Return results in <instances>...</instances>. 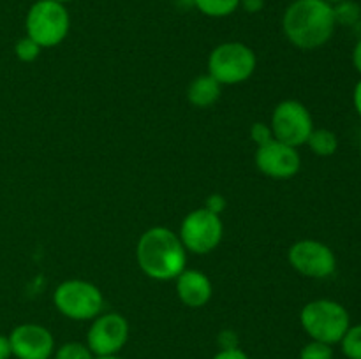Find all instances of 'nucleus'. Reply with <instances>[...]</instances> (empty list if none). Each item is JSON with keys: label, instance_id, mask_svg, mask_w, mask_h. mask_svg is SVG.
Masks as SVG:
<instances>
[{"label": "nucleus", "instance_id": "nucleus-3", "mask_svg": "<svg viewBox=\"0 0 361 359\" xmlns=\"http://www.w3.org/2000/svg\"><path fill=\"white\" fill-rule=\"evenodd\" d=\"M300 324L312 340L323 344H341L351 326V317L344 305L334 299H314L300 312Z\"/></svg>", "mask_w": 361, "mask_h": 359}, {"label": "nucleus", "instance_id": "nucleus-7", "mask_svg": "<svg viewBox=\"0 0 361 359\" xmlns=\"http://www.w3.org/2000/svg\"><path fill=\"white\" fill-rule=\"evenodd\" d=\"M178 236L187 252H192L196 256L214 252L221 245L222 236H224L221 215L212 213L204 206L192 210L182 220Z\"/></svg>", "mask_w": 361, "mask_h": 359}, {"label": "nucleus", "instance_id": "nucleus-9", "mask_svg": "<svg viewBox=\"0 0 361 359\" xmlns=\"http://www.w3.org/2000/svg\"><path fill=\"white\" fill-rule=\"evenodd\" d=\"M288 260L295 271L307 278H328L337 270L334 250L317 239H300L288 250Z\"/></svg>", "mask_w": 361, "mask_h": 359}, {"label": "nucleus", "instance_id": "nucleus-26", "mask_svg": "<svg viewBox=\"0 0 361 359\" xmlns=\"http://www.w3.org/2000/svg\"><path fill=\"white\" fill-rule=\"evenodd\" d=\"M11 355H13V351H11L9 336L0 333V359H9Z\"/></svg>", "mask_w": 361, "mask_h": 359}, {"label": "nucleus", "instance_id": "nucleus-32", "mask_svg": "<svg viewBox=\"0 0 361 359\" xmlns=\"http://www.w3.org/2000/svg\"><path fill=\"white\" fill-rule=\"evenodd\" d=\"M360 157H361V148H360Z\"/></svg>", "mask_w": 361, "mask_h": 359}, {"label": "nucleus", "instance_id": "nucleus-6", "mask_svg": "<svg viewBox=\"0 0 361 359\" xmlns=\"http://www.w3.org/2000/svg\"><path fill=\"white\" fill-rule=\"evenodd\" d=\"M53 303L63 317L73 320H94L104 306L101 289L88 280L69 278L56 285Z\"/></svg>", "mask_w": 361, "mask_h": 359}, {"label": "nucleus", "instance_id": "nucleus-22", "mask_svg": "<svg viewBox=\"0 0 361 359\" xmlns=\"http://www.w3.org/2000/svg\"><path fill=\"white\" fill-rule=\"evenodd\" d=\"M250 139L257 144V146H263V144L270 143V141L275 139L274 130H271L270 123L256 122L252 127H250Z\"/></svg>", "mask_w": 361, "mask_h": 359}, {"label": "nucleus", "instance_id": "nucleus-24", "mask_svg": "<svg viewBox=\"0 0 361 359\" xmlns=\"http://www.w3.org/2000/svg\"><path fill=\"white\" fill-rule=\"evenodd\" d=\"M212 359H250V358L247 355V352L242 351V348L231 347V348H221V351H219Z\"/></svg>", "mask_w": 361, "mask_h": 359}, {"label": "nucleus", "instance_id": "nucleus-16", "mask_svg": "<svg viewBox=\"0 0 361 359\" xmlns=\"http://www.w3.org/2000/svg\"><path fill=\"white\" fill-rule=\"evenodd\" d=\"M192 4L208 18H226L240 7V0H192Z\"/></svg>", "mask_w": 361, "mask_h": 359}, {"label": "nucleus", "instance_id": "nucleus-20", "mask_svg": "<svg viewBox=\"0 0 361 359\" xmlns=\"http://www.w3.org/2000/svg\"><path fill=\"white\" fill-rule=\"evenodd\" d=\"M335 13V21L342 25H353L360 20V7L355 2H349V0H342V2L335 4L334 6Z\"/></svg>", "mask_w": 361, "mask_h": 359}, {"label": "nucleus", "instance_id": "nucleus-15", "mask_svg": "<svg viewBox=\"0 0 361 359\" xmlns=\"http://www.w3.org/2000/svg\"><path fill=\"white\" fill-rule=\"evenodd\" d=\"M307 144L317 157H331L338 150V137L330 129H314Z\"/></svg>", "mask_w": 361, "mask_h": 359}, {"label": "nucleus", "instance_id": "nucleus-31", "mask_svg": "<svg viewBox=\"0 0 361 359\" xmlns=\"http://www.w3.org/2000/svg\"><path fill=\"white\" fill-rule=\"evenodd\" d=\"M55 2H60V4H63V6H66V4L74 2V0H55Z\"/></svg>", "mask_w": 361, "mask_h": 359}, {"label": "nucleus", "instance_id": "nucleus-5", "mask_svg": "<svg viewBox=\"0 0 361 359\" xmlns=\"http://www.w3.org/2000/svg\"><path fill=\"white\" fill-rule=\"evenodd\" d=\"M256 67V53L238 41L222 42L208 56V74L214 76L222 87L245 83L252 77Z\"/></svg>", "mask_w": 361, "mask_h": 359}, {"label": "nucleus", "instance_id": "nucleus-27", "mask_svg": "<svg viewBox=\"0 0 361 359\" xmlns=\"http://www.w3.org/2000/svg\"><path fill=\"white\" fill-rule=\"evenodd\" d=\"M353 65L361 74V39L356 42L355 49H353Z\"/></svg>", "mask_w": 361, "mask_h": 359}, {"label": "nucleus", "instance_id": "nucleus-18", "mask_svg": "<svg viewBox=\"0 0 361 359\" xmlns=\"http://www.w3.org/2000/svg\"><path fill=\"white\" fill-rule=\"evenodd\" d=\"M55 359H95L94 352L88 348L87 344H80V341H67V344L60 345L53 354Z\"/></svg>", "mask_w": 361, "mask_h": 359}, {"label": "nucleus", "instance_id": "nucleus-14", "mask_svg": "<svg viewBox=\"0 0 361 359\" xmlns=\"http://www.w3.org/2000/svg\"><path fill=\"white\" fill-rule=\"evenodd\" d=\"M222 84L210 74H201L194 77L187 88V99L196 108H210L221 97Z\"/></svg>", "mask_w": 361, "mask_h": 359}, {"label": "nucleus", "instance_id": "nucleus-29", "mask_svg": "<svg viewBox=\"0 0 361 359\" xmlns=\"http://www.w3.org/2000/svg\"><path fill=\"white\" fill-rule=\"evenodd\" d=\"M95 359H122V358H118V355H99V358Z\"/></svg>", "mask_w": 361, "mask_h": 359}, {"label": "nucleus", "instance_id": "nucleus-25", "mask_svg": "<svg viewBox=\"0 0 361 359\" xmlns=\"http://www.w3.org/2000/svg\"><path fill=\"white\" fill-rule=\"evenodd\" d=\"M240 7H243L247 13L256 14L264 7V0H240Z\"/></svg>", "mask_w": 361, "mask_h": 359}, {"label": "nucleus", "instance_id": "nucleus-21", "mask_svg": "<svg viewBox=\"0 0 361 359\" xmlns=\"http://www.w3.org/2000/svg\"><path fill=\"white\" fill-rule=\"evenodd\" d=\"M300 359H334V345L323 341H309L300 351Z\"/></svg>", "mask_w": 361, "mask_h": 359}, {"label": "nucleus", "instance_id": "nucleus-10", "mask_svg": "<svg viewBox=\"0 0 361 359\" xmlns=\"http://www.w3.org/2000/svg\"><path fill=\"white\" fill-rule=\"evenodd\" d=\"M129 340V322L116 312L99 313L87 333V345L95 358L116 355Z\"/></svg>", "mask_w": 361, "mask_h": 359}, {"label": "nucleus", "instance_id": "nucleus-8", "mask_svg": "<svg viewBox=\"0 0 361 359\" xmlns=\"http://www.w3.org/2000/svg\"><path fill=\"white\" fill-rule=\"evenodd\" d=\"M270 127L274 130L275 139L289 146H302L307 144L310 132L314 130V120L305 104L293 99L279 102L271 113Z\"/></svg>", "mask_w": 361, "mask_h": 359}, {"label": "nucleus", "instance_id": "nucleus-13", "mask_svg": "<svg viewBox=\"0 0 361 359\" xmlns=\"http://www.w3.org/2000/svg\"><path fill=\"white\" fill-rule=\"evenodd\" d=\"M175 282L178 299L185 306H190V308L204 306L212 299V294H214L210 278L200 270H187L185 267L175 278Z\"/></svg>", "mask_w": 361, "mask_h": 359}, {"label": "nucleus", "instance_id": "nucleus-28", "mask_svg": "<svg viewBox=\"0 0 361 359\" xmlns=\"http://www.w3.org/2000/svg\"><path fill=\"white\" fill-rule=\"evenodd\" d=\"M353 101H355V108H356V113L360 115L361 118V80L356 83L355 87V94H353Z\"/></svg>", "mask_w": 361, "mask_h": 359}, {"label": "nucleus", "instance_id": "nucleus-4", "mask_svg": "<svg viewBox=\"0 0 361 359\" xmlns=\"http://www.w3.org/2000/svg\"><path fill=\"white\" fill-rule=\"evenodd\" d=\"M71 28V16L66 6L55 0H37L25 18V30L41 48H55L66 41Z\"/></svg>", "mask_w": 361, "mask_h": 359}, {"label": "nucleus", "instance_id": "nucleus-2", "mask_svg": "<svg viewBox=\"0 0 361 359\" xmlns=\"http://www.w3.org/2000/svg\"><path fill=\"white\" fill-rule=\"evenodd\" d=\"M334 6L324 0H295L286 9L282 28L293 46L300 49H317L334 35Z\"/></svg>", "mask_w": 361, "mask_h": 359}, {"label": "nucleus", "instance_id": "nucleus-12", "mask_svg": "<svg viewBox=\"0 0 361 359\" xmlns=\"http://www.w3.org/2000/svg\"><path fill=\"white\" fill-rule=\"evenodd\" d=\"M9 341L16 359H49L55 354V338L41 324H20L11 331Z\"/></svg>", "mask_w": 361, "mask_h": 359}, {"label": "nucleus", "instance_id": "nucleus-11", "mask_svg": "<svg viewBox=\"0 0 361 359\" xmlns=\"http://www.w3.org/2000/svg\"><path fill=\"white\" fill-rule=\"evenodd\" d=\"M256 168L268 178L288 180L298 175L302 168V157L298 148L289 146L274 139L270 143L257 146L256 150Z\"/></svg>", "mask_w": 361, "mask_h": 359}, {"label": "nucleus", "instance_id": "nucleus-23", "mask_svg": "<svg viewBox=\"0 0 361 359\" xmlns=\"http://www.w3.org/2000/svg\"><path fill=\"white\" fill-rule=\"evenodd\" d=\"M204 208H207V210H210L212 213L221 215L222 211L226 210V199L221 196V194H212V196L207 197Z\"/></svg>", "mask_w": 361, "mask_h": 359}, {"label": "nucleus", "instance_id": "nucleus-17", "mask_svg": "<svg viewBox=\"0 0 361 359\" xmlns=\"http://www.w3.org/2000/svg\"><path fill=\"white\" fill-rule=\"evenodd\" d=\"M342 352L348 359H361V324L349 326L341 340Z\"/></svg>", "mask_w": 361, "mask_h": 359}, {"label": "nucleus", "instance_id": "nucleus-1", "mask_svg": "<svg viewBox=\"0 0 361 359\" xmlns=\"http://www.w3.org/2000/svg\"><path fill=\"white\" fill-rule=\"evenodd\" d=\"M137 266L152 280H175L187 264V250L171 229L155 225L140 236L136 245Z\"/></svg>", "mask_w": 361, "mask_h": 359}, {"label": "nucleus", "instance_id": "nucleus-19", "mask_svg": "<svg viewBox=\"0 0 361 359\" xmlns=\"http://www.w3.org/2000/svg\"><path fill=\"white\" fill-rule=\"evenodd\" d=\"M41 46L34 39L28 37V35L18 39L16 44H14V53H16L18 60H21L25 63H30L34 60H37L39 55H41Z\"/></svg>", "mask_w": 361, "mask_h": 359}, {"label": "nucleus", "instance_id": "nucleus-30", "mask_svg": "<svg viewBox=\"0 0 361 359\" xmlns=\"http://www.w3.org/2000/svg\"><path fill=\"white\" fill-rule=\"evenodd\" d=\"M324 2H328V4H331V6H335V4L342 2V0H324Z\"/></svg>", "mask_w": 361, "mask_h": 359}]
</instances>
